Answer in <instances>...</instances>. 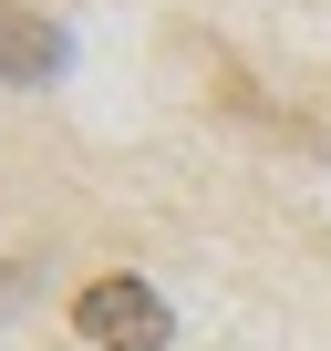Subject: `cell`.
Wrapping results in <instances>:
<instances>
[{"mask_svg":"<svg viewBox=\"0 0 331 351\" xmlns=\"http://www.w3.org/2000/svg\"><path fill=\"white\" fill-rule=\"evenodd\" d=\"M73 320H83V341L93 351H166V289H145L135 269H104V279H83L73 289Z\"/></svg>","mask_w":331,"mask_h":351,"instance_id":"1","label":"cell"},{"mask_svg":"<svg viewBox=\"0 0 331 351\" xmlns=\"http://www.w3.org/2000/svg\"><path fill=\"white\" fill-rule=\"evenodd\" d=\"M0 73L11 83H52L62 73V32L42 11H21V0H0Z\"/></svg>","mask_w":331,"mask_h":351,"instance_id":"2","label":"cell"}]
</instances>
